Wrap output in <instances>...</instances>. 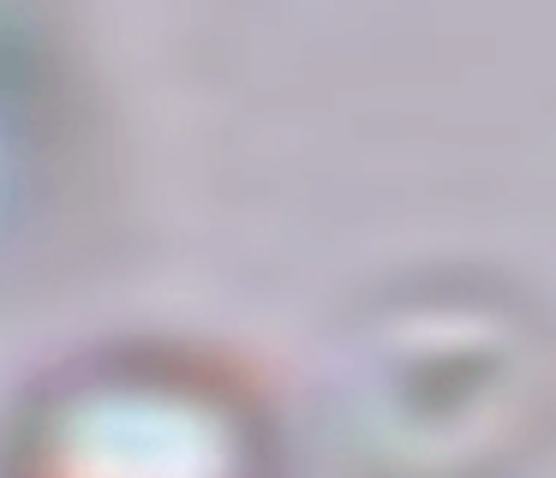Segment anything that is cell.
<instances>
[{
    "mask_svg": "<svg viewBox=\"0 0 556 478\" xmlns=\"http://www.w3.org/2000/svg\"><path fill=\"white\" fill-rule=\"evenodd\" d=\"M281 430L233 358L192 341H97L0 418V478H281Z\"/></svg>",
    "mask_w": 556,
    "mask_h": 478,
    "instance_id": "1",
    "label": "cell"
}]
</instances>
